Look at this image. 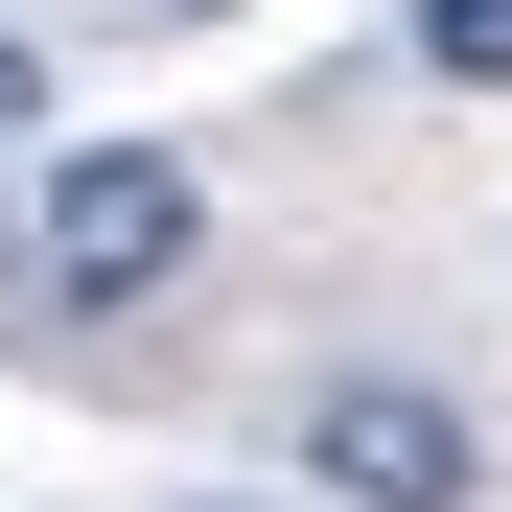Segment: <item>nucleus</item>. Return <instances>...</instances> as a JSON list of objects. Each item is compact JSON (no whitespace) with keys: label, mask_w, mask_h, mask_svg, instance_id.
Returning a JSON list of instances; mask_svg holds the SVG:
<instances>
[{"label":"nucleus","mask_w":512,"mask_h":512,"mask_svg":"<svg viewBox=\"0 0 512 512\" xmlns=\"http://www.w3.org/2000/svg\"><path fill=\"white\" fill-rule=\"evenodd\" d=\"M187 233H210L187 140H47V210H24V256H47V303H70V326L163 303V280H187Z\"/></svg>","instance_id":"nucleus-1"},{"label":"nucleus","mask_w":512,"mask_h":512,"mask_svg":"<svg viewBox=\"0 0 512 512\" xmlns=\"http://www.w3.org/2000/svg\"><path fill=\"white\" fill-rule=\"evenodd\" d=\"M303 489H326V512H466L489 443H466L443 373H326V396H303Z\"/></svg>","instance_id":"nucleus-2"},{"label":"nucleus","mask_w":512,"mask_h":512,"mask_svg":"<svg viewBox=\"0 0 512 512\" xmlns=\"http://www.w3.org/2000/svg\"><path fill=\"white\" fill-rule=\"evenodd\" d=\"M419 70L443 94H512V0H419Z\"/></svg>","instance_id":"nucleus-3"},{"label":"nucleus","mask_w":512,"mask_h":512,"mask_svg":"<svg viewBox=\"0 0 512 512\" xmlns=\"http://www.w3.org/2000/svg\"><path fill=\"white\" fill-rule=\"evenodd\" d=\"M0 140H47V47L24 24H0Z\"/></svg>","instance_id":"nucleus-4"},{"label":"nucleus","mask_w":512,"mask_h":512,"mask_svg":"<svg viewBox=\"0 0 512 512\" xmlns=\"http://www.w3.org/2000/svg\"><path fill=\"white\" fill-rule=\"evenodd\" d=\"M140 24H233V0H140Z\"/></svg>","instance_id":"nucleus-5"}]
</instances>
